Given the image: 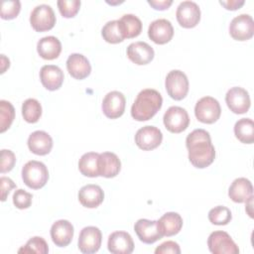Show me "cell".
I'll use <instances>...</instances> for the list:
<instances>
[{"instance_id": "1", "label": "cell", "mask_w": 254, "mask_h": 254, "mask_svg": "<svg viewBox=\"0 0 254 254\" xmlns=\"http://www.w3.org/2000/svg\"><path fill=\"white\" fill-rule=\"evenodd\" d=\"M190 164L198 169L208 167L215 158V149L209 133L204 129H195L186 139Z\"/></svg>"}, {"instance_id": "2", "label": "cell", "mask_w": 254, "mask_h": 254, "mask_svg": "<svg viewBox=\"0 0 254 254\" xmlns=\"http://www.w3.org/2000/svg\"><path fill=\"white\" fill-rule=\"evenodd\" d=\"M163 104L162 95L156 89L141 90L131 107V116L137 121H147L156 115Z\"/></svg>"}, {"instance_id": "3", "label": "cell", "mask_w": 254, "mask_h": 254, "mask_svg": "<svg viewBox=\"0 0 254 254\" xmlns=\"http://www.w3.org/2000/svg\"><path fill=\"white\" fill-rule=\"evenodd\" d=\"M22 179L27 187L33 190L42 189L49 180V171L46 165L39 161H29L22 169Z\"/></svg>"}, {"instance_id": "4", "label": "cell", "mask_w": 254, "mask_h": 254, "mask_svg": "<svg viewBox=\"0 0 254 254\" xmlns=\"http://www.w3.org/2000/svg\"><path fill=\"white\" fill-rule=\"evenodd\" d=\"M221 114L219 102L211 97H201L194 106V115L196 119L205 124H212L216 122Z\"/></svg>"}, {"instance_id": "5", "label": "cell", "mask_w": 254, "mask_h": 254, "mask_svg": "<svg viewBox=\"0 0 254 254\" xmlns=\"http://www.w3.org/2000/svg\"><path fill=\"white\" fill-rule=\"evenodd\" d=\"M165 86L171 98L182 100L189 92V79L185 72L179 69H174L167 74Z\"/></svg>"}, {"instance_id": "6", "label": "cell", "mask_w": 254, "mask_h": 254, "mask_svg": "<svg viewBox=\"0 0 254 254\" xmlns=\"http://www.w3.org/2000/svg\"><path fill=\"white\" fill-rule=\"evenodd\" d=\"M30 24L36 32H46L53 29L56 24L53 8L47 4L36 6L30 15Z\"/></svg>"}, {"instance_id": "7", "label": "cell", "mask_w": 254, "mask_h": 254, "mask_svg": "<svg viewBox=\"0 0 254 254\" xmlns=\"http://www.w3.org/2000/svg\"><path fill=\"white\" fill-rule=\"evenodd\" d=\"M207 246L213 254H238L239 248L225 231H214L207 239Z\"/></svg>"}, {"instance_id": "8", "label": "cell", "mask_w": 254, "mask_h": 254, "mask_svg": "<svg viewBox=\"0 0 254 254\" xmlns=\"http://www.w3.org/2000/svg\"><path fill=\"white\" fill-rule=\"evenodd\" d=\"M164 125L171 133H181L190 124V117L187 110L180 106H171L164 114Z\"/></svg>"}, {"instance_id": "9", "label": "cell", "mask_w": 254, "mask_h": 254, "mask_svg": "<svg viewBox=\"0 0 254 254\" xmlns=\"http://www.w3.org/2000/svg\"><path fill=\"white\" fill-rule=\"evenodd\" d=\"M102 241V234L98 227L86 226L81 229L77 246L80 252L84 254H92L99 250Z\"/></svg>"}, {"instance_id": "10", "label": "cell", "mask_w": 254, "mask_h": 254, "mask_svg": "<svg viewBox=\"0 0 254 254\" xmlns=\"http://www.w3.org/2000/svg\"><path fill=\"white\" fill-rule=\"evenodd\" d=\"M229 34L236 41L250 40L254 35V21L248 14H240L232 19Z\"/></svg>"}, {"instance_id": "11", "label": "cell", "mask_w": 254, "mask_h": 254, "mask_svg": "<svg viewBox=\"0 0 254 254\" xmlns=\"http://www.w3.org/2000/svg\"><path fill=\"white\" fill-rule=\"evenodd\" d=\"M176 17L178 23L187 29L195 27L200 20V9L195 2L183 1L177 8Z\"/></svg>"}, {"instance_id": "12", "label": "cell", "mask_w": 254, "mask_h": 254, "mask_svg": "<svg viewBox=\"0 0 254 254\" xmlns=\"http://www.w3.org/2000/svg\"><path fill=\"white\" fill-rule=\"evenodd\" d=\"M225 102L230 111L235 114L246 113L251 104L248 91L239 86L231 87L227 91L225 95Z\"/></svg>"}, {"instance_id": "13", "label": "cell", "mask_w": 254, "mask_h": 254, "mask_svg": "<svg viewBox=\"0 0 254 254\" xmlns=\"http://www.w3.org/2000/svg\"><path fill=\"white\" fill-rule=\"evenodd\" d=\"M163 140L161 130L155 126H144L140 128L135 135L136 145L144 150L151 151L160 146Z\"/></svg>"}, {"instance_id": "14", "label": "cell", "mask_w": 254, "mask_h": 254, "mask_svg": "<svg viewBox=\"0 0 254 254\" xmlns=\"http://www.w3.org/2000/svg\"><path fill=\"white\" fill-rule=\"evenodd\" d=\"M126 99L122 92L113 90L108 92L102 101L103 114L110 119H116L123 115L125 111Z\"/></svg>"}, {"instance_id": "15", "label": "cell", "mask_w": 254, "mask_h": 254, "mask_svg": "<svg viewBox=\"0 0 254 254\" xmlns=\"http://www.w3.org/2000/svg\"><path fill=\"white\" fill-rule=\"evenodd\" d=\"M149 38L158 45L169 43L174 36V28L167 19H158L153 21L148 29Z\"/></svg>"}, {"instance_id": "16", "label": "cell", "mask_w": 254, "mask_h": 254, "mask_svg": "<svg viewBox=\"0 0 254 254\" xmlns=\"http://www.w3.org/2000/svg\"><path fill=\"white\" fill-rule=\"evenodd\" d=\"M134 230L140 241L146 244L155 243L163 237L159 231L157 220L141 218L135 223Z\"/></svg>"}, {"instance_id": "17", "label": "cell", "mask_w": 254, "mask_h": 254, "mask_svg": "<svg viewBox=\"0 0 254 254\" xmlns=\"http://www.w3.org/2000/svg\"><path fill=\"white\" fill-rule=\"evenodd\" d=\"M107 247L113 254H130L134 250V242L128 232L115 231L109 235Z\"/></svg>"}, {"instance_id": "18", "label": "cell", "mask_w": 254, "mask_h": 254, "mask_svg": "<svg viewBox=\"0 0 254 254\" xmlns=\"http://www.w3.org/2000/svg\"><path fill=\"white\" fill-rule=\"evenodd\" d=\"M154 56L153 48L145 42H135L127 48L128 59L138 65L148 64L153 61Z\"/></svg>"}, {"instance_id": "19", "label": "cell", "mask_w": 254, "mask_h": 254, "mask_svg": "<svg viewBox=\"0 0 254 254\" xmlns=\"http://www.w3.org/2000/svg\"><path fill=\"white\" fill-rule=\"evenodd\" d=\"M73 237V226L65 219H60L53 223L51 227V238L59 247L67 246Z\"/></svg>"}, {"instance_id": "20", "label": "cell", "mask_w": 254, "mask_h": 254, "mask_svg": "<svg viewBox=\"0 0 254 254\" xmlns=\"http://www.w3.org/2000/svg\"><path fill=\"white\" fill-rule=\"evenodd\" d=\"M68 73L75 79H83L91 72L89 61L81 54H71L66 60Z\"/></svg>"}, {"instance_id": "21", "label": "cell", "mask_w": 254, "mask_h": 254, "mask_svg": "<svg viewBox=\"0 0 254 254\" xmlns=\"http://www.w3.org/2000/svg\"><path fill=\"white\" fill-rule=\"evenodd\" d=\"M40 79L46 89L54 91L62 86L64 82V72L58 65L46 64L43 65L40 70Z\"/></svg>"}, {"instance_id": "22", "label": "cell", "mask_w": 254, "mask_h": 254, "mask_svg": "<svg viewBox=\"0 0 254 254\" xmlns=\"http://www.w3.org/2000/svg\"><path fill=\"white\" fill-rule=\"evenodd\" d=\"M78 200L82 206L87 208H95L99 206L104 199V192L97 185L83 186L78 191Z\"/></svg>"}, {"instance_id": "23", "label": "cell", "mask_w": 254, "mask_h": 254, "mask_svg": "<svg viewBox=\"0 0 254 254\" xmlns=\"http://www.w3.org/2000/svg\"><path fill=\"white\" fill-rule=\"evenodd\" d=\"M28 147L30 151L39 156L49 154L53 148V139L45 131H35L28 138Z\"/></svg>"}, {"instance_id": "24", "label": "cell", "mask_w": 254, "mask_h": 254, "mask_svg": "<svg viewBox=\"0 0 254 254\" xmlns=\"http://www.w3.org/2000/svg\"><path fill=\"white\" fill-rule=\"evenodd\" d=\"M158 228L162 236H174L180 232L183 227V218L178 212H166L157 220Z\"/></svg>"}, {"instance_id": "25", "label": "cell", "mask_w": 254, "mask_h": 254, "mask_svg": "<svg viewBox=\"0 0 254 254\" xmlns=\"http://www.w3.org/2000/svg\"><path fill=\"white\" fill-rule=\"evenodd\" d=\"M121 169V162L116 154L111 152H103L99 154L98 170L99 176L104 178L116 177Z\"/></svg>"}, {"instance_id": "26", "label": "cell", "mask_w": 254, "mask_h": 254, "mask_svg": "<svg viewBox=\"0 0 254 254\" xmlns=\"http://www.w3.org/2000/svg\"><path fill=\"white\" fill-rule=\"evenodd\" d=\"M251 195H253V186L246 178L235 179L229 187L228 196L234 202H245Z\"/></svg>"}, {"instance_id": "27", "label": "cell", "mask_w": 254, "mask_h": 254, "mask_svg": "<svg viewBox=\"0 0 254 254\" xmlns=\"http://www.w3.org/2000/svg\"><path fill=\"white\" fill-rule=\"evenodd\" d=\"M37 52L44 60L52 61L60 56L62 44L60 40L54 36L44 37L37 44Z\"/></svg>"}, {"instance_id": "28", "label": "cell", "mask_w": 254, "mask_h": 254, "mask_svg": "<svg viewBox=\"0 0 254 254\" xmlns=\"http://www.w3.org/2000/svg\"><path fill=\"white\" fill-rule=\"evenodd\" d=\"M117 21L124 40L135 38L141 34L142 22L137 16L133 14H125Z\"/></svg>"}, {"instance_id": "29", "label": "cell", "mask_w": 254, "mask_h": 254, "mask_svg": "<svg viewBox=\"0 0 254 254\" xmlns=\"http://www.w3.org/2000/svg\"><path fill=\"white\" fill-rule=\"evenodd\" d=\"M98 158H99V154L95 152H88L83 154L78 161L79 172L85 177H89V178L99 177Z\"/></svg>"}, {"instance_id": "30", "label": "cell", "mask_w": 254, "mask_h": 254, "mask_svg": "<svg viewBox=\"0 0 254 254\" xmlns=\"http://www.w3.org/2000/svg\"><path fill=\"white\" fill-rule=\"evenodd\" d=\"M235 137L244 144L254 142V122L250 118H241L234 125Z\"/></svg>"}, {"instance_id": "31", "label": "cell", "mask_w": 254, "mask_h": 254, "mask_svg": "<svg viewBox=\"0 0 254 254\" xmlns=\"http://www.w3.org/2000/svg\"><path fill=\"white\" fill-rule=\"evenodd\" d=\"M22 115L26 122L36 123L42 115V105L35 98H28L22 104Z\"/></svg>"}, {"instance_id": "32", "label": "cell", "mask_w": 254, "mask_h": 254, "mask_svg": "<svg viewBox=\"0 0 254 254\" xmlns=\"http://www.w3.org/2000/svg\"><path fill=\"white\" fill-rule=\"evenodd\" d=\"M101 35L103 39L110 44H118L124 41L122 33L119 29L117 20H112L107 22L101 30Z\"/></svg>"}, {"instance_id": "33", "label": "cell", "mask_w": 254, "mask_h": 254, "mask_svg": "<svg viewBox=\"0 0 254 254\" xmlns=\"http://www.w3.org/2000/svg\"><path fill=\"white\" fill-rule=\"evenodd\" d=\"M15 118L14 106L7 100H0V132L4 133L10 128Z\"/></svg>"}, {"instance_id": "34", "label": "cell", "mask_w": 254, "mask_h": 254, "mask_svg": "<svg viewBox=\"0 0 254 254\" xmlns=\"http://www.w3.org/2000/svg\"><path fill=\"white\" fill-rule=\"evenodd\" d=\"M232 218L231 211L228 207L218 205L211 208L208 212V220L215 225H226Z\"/></svg>"}, {"instance_id": "35", "label": "cell", "mask_w": 254, "mask_h": 254, "mask_svg": "<svg viewBox=\"0 0 254 254\" xmlns=\"http://www.w3.org/2000/svg\"><path fill=\"white\" fill-rule=\"evenodd\" d=\"M19 253H38V254H47L49 252L48 243L43 237L35 236L30 238L25 246L18 250Z\"/></svg>"}, {"instance_id": "36", "label": "cell", "mask_w": 254, "mask_h": 254, "mask_svg": "<svg viewBox=\"0 0 254 254\" xmlns=\"http://www.w3.org/2000/svg\"><path fill=\"white\" fill-rule=\"evenodd\" d=\"M21 10V3L18 0H5L1 3L0 17L4 20H12L18 16Z\"/></svg>"}, {"instance_id": "37", "label": "cell", "mask_w": 254, "mask_h": 254, "mask_svg": "<svg viewBox=\"0 0 254 254\" xmlns=\"http://www.w3.org/2000/svg\"><path fill=\"white\" fill-rule=\"evenodd\" d=\"M57 4L60 13L64 18H73L80 8L79 0H59Z\"/></svg>"}, {"instance_id": "38", "label": "cell", "mask_w": 254, "mask_h": 254, "mask_svg": "<svg viewBox=\"0 0 254 254\" xmlns=\"http://www.w3.org/2000/svg\"><path fill=\"white\" fill-rule=\"evenodd\" d=\"M32 198H33V195L30 192L22 189H18L14 191L13 203L19 209H26L31 206Z\"/></svg>"}, {"instance_id": "39", "label": "cell", "mask_w": 254, "mask_h": 254, "mask_svg": "<svg viewBox=\"0 0 254 254\" xmlns=\"http://www.w3.org/2000/svg\"><path fill=\"white\" fill-rule=\"evenodd\" d=\"M0 173L4 174L10 172L16 163L15 154L11 150L3 149L1 150V157H0Z\"/></svg>"}, {"instance_id": "40", "label": "cell", "mask_w": 254, "mask_h": 254, "mask_svg": "<svg viewBox=\"0 0 254 254\" xmlns=\"http://www.w3.org/2000/svg\"><path fill=\"white\" fill-rule=\"evenodd\" d=\"M155 253L156 254H180L181 253V249L180 246L177 242L175 241H166L164 243H162L161 245H159L156 249H155Z\"/></svg>"}, {"instance_id": "41", "label": "cell", "mask_w": 254, "mask_h": 254, "mask_svg": "<svg viewBox=\"0 0 254 254\" xmlns=\"http://www.w3.org/2000/svg\"><path fill=\"white\" fill-rule=\"evenodd\" d=\"M0 186H1V200L5 201L10 190L12 189L16 188V184L7 177H1L0 178Z\"/></svg>"}, {"instance_id": "42", "label": "cell", "mask_w": 254, "mask_h": 254, "mask_svg": "<svg viewBox=\"0 0 254 254\" xmlns=\"http://www.w3.org/2000/svg\"><path fill=\"white\" fill-rule=\"evenodd\" d=\"M148 4L151 5L155 10H166L168 9L172 4V0H148Z\"/></svg>"}, {"instance_id": "43", "label": "cell", "mask_w": 254, "mask_h": 254, "mask_svg": "<svg viewBox=\"0 0 254 254\" xmlns=\"http://www.w3.org/2000/svg\"><path fill=\"white\" fill-rule=\"evenodd\" d=\"M219 3L226 9V10H237L241 6L244 5V0H227V1H219Z\"/></svg>"}, {"instance_id": "44", "label": "cell", "mask_w": 254, "mask_h": 254, "mask_svg": "<svg viewBox=\"0 0 254 254\" xmlns=\"http://www.w3.org/2000/svg\"><path fill=\"white\" fill-rule=\"evenodd\" d=\"M10 66V61L5 57V55H1V73H4L5 70Z\"/></svg>"}, {"instance_id": "45", "label": "cell", "mask_w": 254, "mask_h": 254, "mask_svg": "<svg viewBox=\"0 0 254 254\" xmlns=\"http://www.w3.org/2000/svg\"><path fill=\"white\" fill-rule=\"evenodd\" d=\"M253 195H251L245 202H246V211L249 214L250 217H253V210H252V204H253Z\"/></svg>"}]
</instances>
